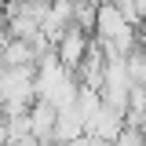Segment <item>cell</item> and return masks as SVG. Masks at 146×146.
Here are the masks:
<instances>
[{
	"label": "cell",
	"instance_id": "6da1fadb",
	"mask_svg": "<svg viewBox=\"0 0 146 146\" xmlns=\"http://www.w3.org/2000/svg\"><path fill=\"white\" fill-rule=\"evenodd\" d=\"M88 48H91V33L84 26H77V22H70L62 33L55 36V58H58L66 70H77Z\"/></svg>",
	"mask_w": 146,
	"mask_h": 146
}]
</instances>
